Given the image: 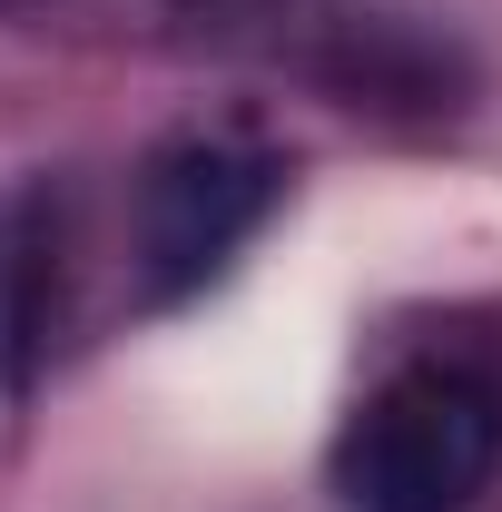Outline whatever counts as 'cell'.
<instances>
[{
	"mask_svg": "<svg viewBox=\"0 0 502 512\" xmlns=\"http://www.w3.org/2000/svg\"><path fill=\"white\" fill-rule=\"evenodd\" d=\"M502 463V394L473 365H394L335 434V493L355 512H473Z\"/></svg>",
	"mask_w": 502,
	"mask_h": 512,
	"instance_id": "cell-1",
	"label": "cell"
},
{
	"mask_svg": "<svg viewBox=\"0 0 502 512\" xmlns=\"http://www.w3.org/2000/svg\"><path fill=\"white\" fill-rule=\"evenodd\" d=\"M286 197V158L256 128H178L138 158L128 188V276L148 306L197 296Z\"/></svg>",
	"mask_w": 502,
	"mask_h": 512,
	"instance_id": "cell-2",
	"label": "cell"
},
{
	"mask_svg": "<svg viewBox=\"0 0 502 512\" xmlns=\"http://www.w3.org/2000/svg\"><path fill=\"white\" fill-rule=\"evenodd\" d=\"M60 335V197L40 178L0 188V394L40 375Z\"/></svg>",
	"mask_w": 502,
	"mask_h": 512,
	"instance_id": "cell-3",
	"label": "cell"
}]
</instances>
